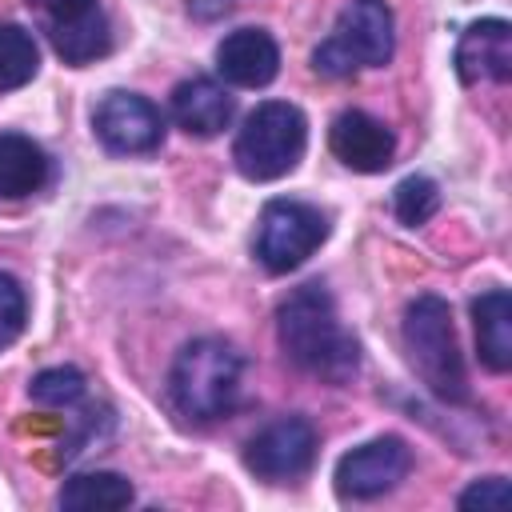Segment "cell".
<instances>
[{
	"label": "cell",
	"mask_w": 512,
	"mask_h": 512,
	"mask_svg": "<svg viewBox=\"0 0 512 512\" xmlns=\"http://www.w3.org/2000/svg\"><path fill=\"white\" fill-rule=\"evenodd\" d=\"M276 336L296 368L328 384H348L360 368V344L340 324L336 300L324 284H300L280 300Z\"/></svg>",
	"instance_id": "1"
},
{
	"label": "cell",
	"mask_w": 512,
	"mask_h": 512,
	"mask_svg": "<svg viewBox=\"0 0 512 512\" xmlns=\"http://www.w3.org/2000/svg\"><path fill=\"white\" fill-rule=\"evenodd\" d=\"M240 376H244L240 352L228 340L200 336L176 352L172 372H168V396L184 420L208 424L232 412L240 396Z\"/></svg>",
	"instance_id": "2"
},
{
	"label": "cell",
	"mask_w": 512,
	"mask_h": 512,
	"mask_svg": "<svg viewBox=\"0 0 512 512\" xmlns=\"http://www.w3.org/2000/svg\"><path fill=\"white\" fill-rule=\"evenodd\" d=\"M404 352L412 372L420 376V384L444 400V404H464L468 400V372H464V356L456 344V328H452V308L424 292L404 308Z\"/></svg>",
	"instance_id": "3"
},
{
	"label": "cell",
	"mask_w": 512,
	"mask_h": 512,
	"mask_svg": "<svg viewBox=\"0 0 512 512\" xmlns=\"http://www.w3.org/2000/svg\"><path fill=\"white\" fill-rule=\"evenodd\" d=\"M308 144V120L296 104L288 100H264L256 104L232 144V160L240 168V176L264 184V180H280L288 176Z\"/></svg>",
	"instance_id": "4"
},
{
	"label": "cell",
	"mask_w": 512,
	"mask_h": 512,
	"mask_svg": "<svg viewBox=\"0 0 512 512\" xmlns=\"http://www.w3.org/2000/svg\"><path fill=\"white\" fill-rule=\"evenodd\" d=\"M392 48V8L384 0H352L336 16L332 36L312 52V68L320 76H352L360 68H384Z\"/></svg>",
	"instance_id": "5"
},
{
	"label": "cell",
	"mask_w": 512,
	"mask_h": 512,
	"mask_svg": "<svg viewBox=\"0 0 512 512\" xmlns=\"http://www.w3.org/2000/svg\"><path fill=\"white\" fill-rule=\"evenodd\" d=\"M328 236V220L320 208L304 200H268L256 228V260L268 272L300 268Z\"/></svg>",
	"instance_id": "6"
},
{
	"label": "cell",
	"mask_w": 512,
	"mask_h": 512,
	"mask_svg": "<svg viewBox=\"0 0 512 512\" xmlns=\"http://www.w3.org/2000/svg\"><path fill=\"white\" fill-rule=\"evenodd\" d=\"M316 460V432L300 416H284L260 428L244 448V468L268 484L300 480Z\"/></svg>",
	"instance_id": "7"
},
{
	"label": "cell",
	"mask_w": 512,
	"mask_h": 512,
	"mask_svg": "<svg viewBox=\"0 0 512 512\" xmlns=\"http://www.w3.org/2000/svg\"><path fill=\"white\" fill-rule=\"evenodd\" d=\"M412 468V448L400 436H376L352 452L340 456L336 464V492L344 500H372L392 492Z\"/></svg>",
	"instance_id": "8"
},
{
	"label": "cell",
	"mask_w": 512,
	"mask_h": 512,
	"mask_svg": "<svg viewBox=\"0 0 512 512\" xmlns=\"http://www.w3.org/2000/svg\"><path fill=\"white\" fill-rule=\"evenodd\" d=\"M92 128H96L100 144L116 156H144V152L160 148V140H164V120H160L156 104L136 92H120V88L96 104Z\"/></svg>",
	"instance_id": "9"
},
{
	"label": "cell",
	"mask_w": 512,
	"mask_h": 512,
	"mask_svg": "<svg viewBox=\"0 0 512 512\" xmlns=\"http://www.w3.org/2000/svg\"><path fill=\"white\" fill-rule=\"evenodd\" d=\"M328 144H332L336 160L352 172H384L392 164V152H396L392 128H384L376 116H368L360 108H344L332 120Z\"/></svg>",
	"instance_id": "10"
},
{
	"label": "cell",
	"mask_w": 512,
	"mask_h": 512,
	"mask_svg": "<svg viewBox=\"0 0 512 512\" xmlns=\"http://www.w3.org/2000/svg\"><path fill=\"white\" fill-rule=\"evenodd\" d=\"M456 72L464 84H508L512 80V24L508 20H476L464 28L456 44Z\"/></svg>",
	"instance_id": "11"
},
{
	"label": "cell",
	"mask_w": 512,
	"mask_h": 512,
	"mask_svg": "<svg viewBox=\"0 0 512 512\" xmlns=\"http://www.w3.org/2000/svg\"><path fill=\"white\" fill-rule=\"evenodd\" d=\"M216 68L236 88H264L280 72V48L264 28H236L216 44Z\"/></svg>",
	"instance_id": "12"
},
{
	"label": "cell",
	"mask_w": 512,
	"mask_h": 512,
	"mask_svg": "<svg viewBox=\"0 0 512 512\" xmlns=\"http://www.w3.org/2000/svg\"><path fill=\"white\" fill-rule=\"evenodd\" d=\"M236 100L212 76H192L172 88V116L188 136H220L232 124Z\"/></svg>",
	"instance_id": "13"
},
{
	"label": "cell",
	"mask_w": 512,
	"mask_h": 512,
	"mask_svg": "<svg viewBox=\"0 0 512 512\" xmlns=\"http://www.w3.org/2000/svg\"><path fill=\"white\" fill-rule=\"evenodd\" d=\"M472 324H476V348L480 364L492 372L512 368V296L504 288H488L472 300Z\"/></svg>",
	"instance_id": "14"
},
{
	"label": "cell",
	"mask_w": 512,
	"mask_h": 512,
	"mask_svg": "<svg viewBox=\"0 0 512 512\" xmlns=\"http://www.w3.org/2000/svg\"><path fill=\"white\" fill-rule=\"evenodd\" d=\"M48 152L20 132H0V200H24L48 184Z\"/></svg>",
	"instance_id": "15"
},
{
	"label": "cell",
	"mask_w": 512,
	"mask_h": 512,
	"mask_svg": "<svg viewBox=\"0 0 512 512\" xmlns=\"http://www.w3.org/2000/svg\"><path fill=\"white\" fill-rule=\"evenodd\" d=\"M48 40L56 48V56L64 64H92L96 56H104L112 48V32H108V20L104 12H88V16H76V20H64V24H48Z\"/></svg>",
	"instance_id": "16"
},
{
	"label": "cell",
	"mask_w": 512,
	"mask_h": 512,
	"mask_svg": "<svg viewBox=\"0 0 512 512\" xmlns=\"http://www.w3.org/2000/svg\"><path fill=\"white\" fill-rule=\"evenodd\" d=\"M132 484L120 472H80L60 488V508L68 512H116L132 504Z\"/></svg>",
	"instance_id": "17"
},
{
	"label": "cell",
	"mask_w": 512,
	"mask_h": 512,
	"mask_svg": "<svg viewBox=\"0 0 512 512\" xmlns=\"http://www.w3.org/2000/svg\"><path fill=\"white\" fill-rule=\"evenodd\" d=\"M40 68V52L28 28L20 24H0V92L24 88Z\"/></svg>",
	"instance_id": "18"
},
{
	"label": "cell",
	"mask_w": 512,
	"mask_h": 512,
	"mask_svg": "<svg viewBox=\"0 0 512 512\" xmlns=\"http://www.w3.org/2000/svg\"><path fill=\"white\" fill-rule=\"evenodd\" d=\"M436 208H440V188H436V180H428V176H404V180L396 184V192H392V212H396V220L408 224V228L428 224V220L436 216Z\"/></svg>",
	"instance_id": "19"
},
{
	"label": "cell",
	"mask_w": 512,
	"mask_h": 512,
	"mask_svg": "<svg viewBox=\"0 0 512 512\" xmlns=\"http://www.w3.org/2000/svg\"><path fill=\"white\" fill-rule=\"evenodd\" d=\"M28 392L44 408H68V404H76L84 396V372L80 368H64V364L60 368H44V372L32 376Z\"/></svg>",
	"instance_id": "20"
},
{
	"label": "cell",
	"mask_w": 512,
	"mask_h": 512,
	"mask_svg": "<svg viewBox=\"0 0 512 512\" xmlns=\"http://www.w3.org/2000/svg\"><path fill=\"white\" fill-rule=\"evenodd\" d=\"M24 320H28V296L20 288L16 276L0 272V352L24 332Z\"/></svg>",
	"instance_id": "21"
},
{
	"label": "cell",
	"mask_w": 512,
	"mask_h": 512,
	"mask_svg": "<svg viewBox=\"0 0 512 512\" xmlns=\"http://www.w3.org/2000/svg\"><path fill=\"white\" fill-rule=\"evenodd\" d=\"M508 500H512L508 480L504 476H484V480L468 484L456 504L460 508H480V512H500V508H508Z\"/></svg>",
	"instance_id": "22"
},
{
	"label": "cell",
	"mask_w": 512,
	"mask_h": 512,
	"mask_svg": "<svg viewBox=\"0 0 512 512\" xmlns=\"http://www.w3.org/2000/svg\"><path fill=\"white\" fill-rule=\"evenodd\" d=\"M32 4L44 12L48 24H64V20H76V16H88L100 8L96 0H32Z\"/></svg>",
	"instance_id": "23"
},
{
	"label": "cell",
	"mask_w": 512,
	"mask_h": 512,
	"mask_svg": "<svg viewBox=\"0 0 512 512\" xmlns=\"http://www.w3.org/2000/svg\"><path fill=\"white\" fill-rule=\"evenodd\" d=\"M236 0H188V8H192V16H200V20H212V16H220V12H228Z\"/></svg>",
	"instance_id": "24"
}]
</instances>
